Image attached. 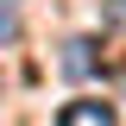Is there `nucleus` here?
Segmentation results:
<instances>
[{
    "instance_id": "nucleus-1",
    "label": "nucleus",
    "mask_w": 126,
    "mask_h": 126,
    "mask_svg": "<svg viewBox=\"0 0 126 126\" xmlns=\"http://www.w3.org/2000/svg\"><path fill=\"white\" fill-rule=\"evenodd\" d=\"M57 126H120V113H113V101H69Z\"/></svg>"
},
{
    "instance_id": "nucleus-2",
    "label": "nucleus",
    "mask_w": 126,
    "mask_h": 126,
    "mask_svg": "<svg viewBox=\"0 0 126 126\" xmlns=\"http://www.w3.org/2000/svg\"><path fill=\"white\" fill-rule=\"evenodd\" d=\"M63 69H69V76H88V69H94V38H69V50H63Z\"/></svg>"
},
{
    "instance_id": "nucleus-3",
    "label": "nucleus",
    "mask_w": 126,
    "mask_h": 126,
    "mask_svg": "<svg viewBox=\"0 0 126 126\" xmlns=\"http://www.w3.org/2000/svg\"><path fill=\"white\" fill-rule=\"evenodd\" d=\"M13 32H19V19L6 13V6H0V38H13Z\"/></svg>"
},
{
    "instance_id": "nucleus-4",
    "label": "nucleus",
    "mask_w": 126,
    "mask_h": 126,
    "mask_svg": "<svg viewBox=\"0 0 126 126\" xmlns=\"http://www.w3.org/2000/svg\"><path fill=\"white\" fill-rule=\"evenodd\" d=\"M0 6H6V13H13V6H19V0H0Z\"/></svg>"
}]
</instances>
